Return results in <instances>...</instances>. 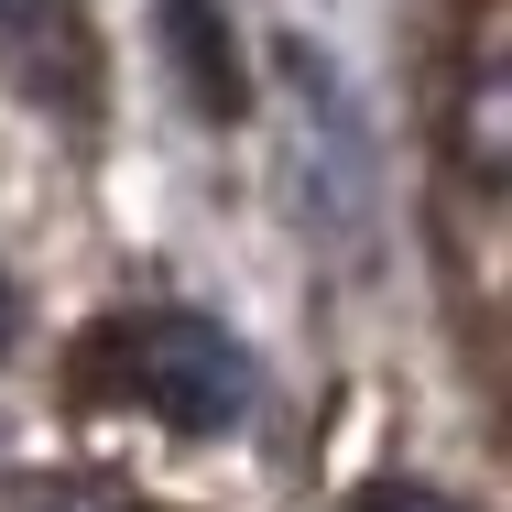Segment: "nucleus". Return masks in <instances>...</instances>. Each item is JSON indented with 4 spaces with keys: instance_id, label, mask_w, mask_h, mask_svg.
<instances>
[{
    "instance_id": "f257e3e1",
    "label": "nucleus",
    "mask_w": 512,
    "mask_h": 512,
    "mask_svg": "<svg viewBox=\"0 0 512 512\" xmlns=\"http://www.w3.org/2000/svg\"><path fill=\"white\" fill-rule=\"evenodd\" d=\"M273 186L284 218L306 229L316 251H360L382 229V153H371V109L360 88L327 66V44L273 33Z\"/></svg>"
},
{
    "instance_id": "f03ea898",
    "label": "nucleus",
    "mask_w": 512,
    "mask_h": 512,
    "mask_svg": "<svg viewBox=\"0 0 512 512\" xmlns=\"http://www.w3.org/2000/svg\"><path fill=\"white\" fill-rule=\"evenodd\" d=\"M88 393H120L131 414H164L186 436H218L251 414V360L229 327L164 306V316H109L99 349H88Z\"/></svg>"
},
{
    "instance_id": "7ed1b4c3",
    "label": "nucleus",
    "mask_w": 512,
    "mask_h": 512,
    "mask_svg": "<svg viewBox=\"0 0 512 512\" xmlns=\"http://www.w3.org/2000/svg\"><path fill=\"white\" fill-rule=\"evenodd\" d=\"M0 66L11 88L44 109H88L99 99V33L77 0H0Z\"/></svg>"
},
{
    "instance_id": "20e7f679",
    "label": "nucleus",
    "mask_w": 512,
    "mask_h": 512,
    "mask_svg": "<svg viewBox=\"0 0 512 512\" xmlns=\"http://www.w3.org/2000/svg\"><path fill=\"white\" fill-rule=\"evenodd\" d=\"M153 33H164V55H175V77H186V99H197L207 120H240V109H251L240 33H229L218 0H153Z\"/></svg>"
},
{
    "instance_id": "39448f33",
    "label": "nucleus",
    "mask_w": 512,
    "mask_h": 512,
    "mask_svg": "<svg viewBox=\"0 0 512 512\" xmlns=\"http://www.w3.org/2000/svg\"><path fill=\"white\" fill-rule=\"evenodd\" d=\"M0 512H131V491L88 480V469H22V480H0Z\"/></svg>"
},
{
    "instance_id": "423d86ee",
    "label": "nucleus",
    "mask_w": 512,
    "mask_h": 512,
    "mask_svg": "<svg viewBox=\"0 0 512 512\" xmlns=\"http://www.w3.org/2000/svg\"><path fill=\"white\" fill-rule=\"evenodd\" d=\"M360 512H458L447 491H414V480H382V491H360Z\"/></svg>"
},
{
    "instance_id": "0eeeda50",
    "label": "nucleus",
    "mask_w": 512,
    "mask_h": 512,
    "mask_svg": "<svg viewBox=\"0 0 512 512\" xmlns=\"http://www.w3.org/2000/svg\"><path fill=\"white\" fill-rule=\"evenodd\" d=\"M0 349H11V284H0Z\"/></svg>"
}]
</instances>
